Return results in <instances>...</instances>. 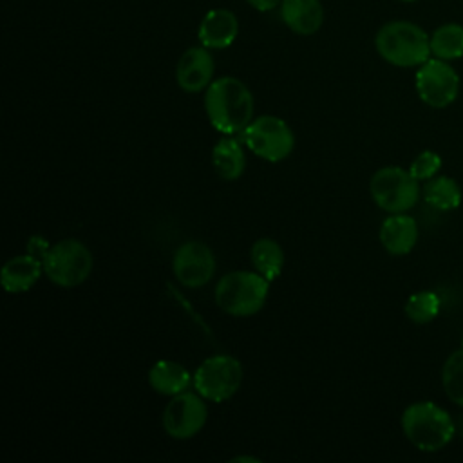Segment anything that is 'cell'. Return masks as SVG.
Returning a JSON list of instances; mask_svg holds the SVG:
<instances>
[{"label": "cell", "mask_w": 463, "mask_h": 463, "mask_svg": "<svg viewBox=\"0 0 463 463\" xmlns=\"http://www.w3.org/2000/svg\"><path fill=\"white\" fill-rule=\"evenodd\" d=\"M242 365L232 354L208 356L194 373L195 391L208 402L230 400L242 383Z\"/></svg>", "instance_id": "cell-7"}, {"label": "cell", "mask_w": 463, "mask_h": 463, "mask_svg": "<svg viewBox=\"0 0 463 463\" xmlns=\"http://www.w3.org/2000/svg\"><path fill=\"white\" fill-rule=\"evenodd\" d=\"M51 242L45 239V237H42V235H31L29 237V241H27V251L25 253H29V255H33V257H36V259H40L42 262H43V259L47 257V253H49V250H51Z\"/></svg>", "instance_id": "cell-25"}, {"label": "cell", "mask_w": 463, "mask_h": 463, "mask_svg": "<svg viewBox=\"0 0 463 463\" xmlns=\"http://www.w3.org/2000/svg\"><path fill=\"white\" fill-rule=\"evenodd\" d=\"M250 259H251L255 271H259L269 282L279 279V275L282 273L284 251L275 239H269V237L257 239L251 246Z\"/></svg>", "instance_id": "cell-19"}, {"label": "cell", "mask_w": 463, "mask_h": 463, "mask_svg": "<svg viewBox=\"0 0 463 463\" xmlns=\"http://www.w3.org/2000/svg\"><path fill=\"white\" fill-rule=\"evenodd\" d=\"M42 269H43V262L40 259L29 253L16 255L2 266V273H0L2 288L7 293H25L38 282Z\"/></svg>", "instance_id": "cell-16"}, {"label": "cell", "mask_w": 463, "mask_h": 463, "mask_svg": "<svg viewBox=\"0 0 463 463\" xmlns=\"http://www.w3.org/2000/svg\"><path fill=\"white\" fill-rule=\"evenodd\" d=\"M208 409L199 392H179L172 396L163 412L165 432L174 439L194 438L206 423Z\"/></svg>", "instance_id": "cell-10"}, {"label": "cell", "mask_w": 463, "mask_h": 463, "mask_svg": "<svg viewBox=\"0 0 463 463\" xmlns=\"http://www.w3.org/2000/svg\"><path fill=\"white\" fill-rule=\"evenodd\" d=\"M269 295V280L259 271L237 269L217 280L215 304L232 317H250L259 313Z\"/></svg>", "instance_id": "cell-4"}, {"label": "cell", "mask_w": 463, "mask_h": 463, "mask_svg": "<svg viewBox=\"0 0 463 463\" xmlns=\"http://www.w3.org/2000/svg\"><path fill=\"white\" fill-rule=\"evenodd\" d=\"M215 268L213 251L201 241H186L174 251L172 269L184 288L206 286L213 279Z\"/></svg>", "instance_id": "cell-11"}, {"label": "cell", "mask_w": 463, "mask_h": 463, "mask_svg": "<svg viewBox=\"0 0 463 463\" xmlns=\"http://www.w3.org/2000/svg\"><path fill=\"white\" fill-rule=\"evenodd\" d=\"M441 307V300L434 291H418L412 293L405 302V315L414 324L432 322Z\"/></svg>", "instance_id": "cell-23"}, {"label": "cell", "mask_w": 463, "mask_h": 463, "mask_svg": "<svg viewBox=\"0 0 463 463\" xmlns=\"http://www.w3.org/2000/svg\"><path fill=\"white\" fill-rule=\"evenodd\" d=\"M92 271V253L78 239H61L43 259V273L61 288L80 286Z\"/></svg>", "instance_id": "cell-6"}, {"label": "cell", "mask_w": 463, "mask_h": 463, "mask_svg": "<svg viewBox=\"0 0 463 463\" xmlns=\"http://www.w3.org/2000/svg\"><path fill=\"white\" fill-rule=\"evenodd\" d=\"M423 199L436 210H454L461 203V188L449 175H434L423 186Z\"/></svg>", "instance_id": "cell-20"}, {"label": "cell", "mask_w": 463, "mask_h": 463, "mask_svg": "<svg viewBox=\"0 0 463 463\" xmlns=\"http://www.w3.org/2000/svg\"><path fill=\"white\" fill-rule=\"evenodd\" d=\"M441 385L450 402L463 407V347L449 354L441 367Z\"/></svg>", "instance_id": "cell-22"}, {"label": "cell", "mask_w": 463, "mask_h": 463, "mask_svg": "<svg viewBox=\"0 0 463 463\" xmlns=\"http://www.w3.org/2000/svg\"><path fill=\"white\" fill-rule=\"evenodd\" d=\"M253 94L239 78L221 76L204 90L206 116L212 127L224 136L244 132L253 119Z\"/></svg>", "instance_id": "cell-1"}, {"label": "cell", "mask_w": 463, "mask_h": 463, "mask_svg": "<svg viewBox=\"0 0 463 463\" xmlns=\"http://www.w3.org/2000/svg\"><path fill=\"white\" fill-rule=\"evenodd\" d=\"M441 168V157L439 154L432 152V150H423L420 152L411 166H409V172L418 179V181H429L432 179Z\"/></svg>", "instance_id": "cell-24"}, {"label": "cell", "mask_w": 463, "mask_h": 463, "mask_svg": "<svg viewBox=\"0 0 463 463\" xmlns=\"http://www.w3.org/2000/svg\"><path fill=\"white\" fill-rule=\"evenodd\" d=\"M239 34V20L235 13L224 7L210 9L197 29V38L201 45L208 49H226L230 47Z\"/></svg>", "instance_id": "cell-13"}, {"label": "cell", "mask_w": 463, "mask_h": 463, "mask_svg": "<svg viewBox=\"0 0 463 463\" xmlns=\"http://www.w3.org/2000/svg\"><path fill=\"white\" fill-rule=\"evenodd\" d=\"M369 192L383 212L405 213L420 199V181L402 166H383L373 174Z\"/></svg>", "instance_id": "cell-5"}, {"label": "cell", "mask_w": 463, "mask_h": 463, "mask_svg": "<svg viewBox=\"0 0 463 463\" xmlns=\"http://www.w3.org/2000/svg\"><path fill=\"white\" fill-rule=\"evenodd\" d=\"M374 47L387 63L396 67H420L432 54L430 36L407 20L383 24L374 36Z\"/></svg>", "instance_id": "cell-2"}, {"label": "cell", "mask_w": 463, "mask_h": 463, "mask_svg": "<svg viewBox=\"0 0 463 463\" xmlns=\"http://www.w3.org/2000/svg\"><path fill=\"white\" fill-rule=\"evenodd\" d=\"M420 99L432 109H445L456 101L459 92V76L449 61L429 58L416 71L414 78Z\"/></svg>", "instance_id": "cell-9"}, {"label": "cell", "mask_w": 463, "mask_h": 463, "mask_svg": "<svg viewBox=\"0 0 463 463\" xmlns=\"http://www.w3.org/2000/svg\"><path fill=\"white\" fill-rule=\"evenodd\" d=\"M213 56L208 47L197 45L186 49L175 67L177 85L190 94H197L206 90V87L213 81Z\"/></svg>", "instance_id": "cell-12"}, {"label": "cell", "mask_w": 463, "mask_h": 463, "mask_svg": "<svg viewBox=\"0 0 463 463\" xmlns=\"http://www.w3.org/2000/svg\"><path fill=\"white\" fill-rule=\"evenodd\" d=\"M232 461H253V463H259L260 459L259 458H251V456H235V458H232Z\"/></svg>", "instance_id": "cell-27"}, {"label": "cell", "mask_w": 463, "mask_h": 463, "mask_svg": "<svg viewBox=\"0 0 463 463\" xmlns=\"http://www.w3.org/2000/svg\"><path fill=\"white\" fill-rule=\"evenodd\" d=\"M405 438L421 452H438L456 432L452 416L434 402H414L402 414Z\"/></svg>", "instance_id": "cell-3"}, {"label": "cell", "mask_w": 463, "mask_h": 463, "mask_svg": "<svg viewBox=\"0 0 463 463\" xmlns=\"http://www.w3.org/2000/svg\"><path fill=\"white\" fill-rule=\"evenodd\" d=\"M430 52L439 60H458L463 56V25L443 24L430 34Z\"/></svg>", "instance_id": "cell-21"}, {"label": "cell", "mask_w": 463, "mask_h": 463, "mask_svg": "<svg viewBox=\"0 0 463 463\" xmlns=\"http://www.w3.org/2000/svg\"><path fill=\"white\" fill-rule=\"evenodd\" d=\"M212 165L221 179H239L246 168V156L242 145L233 136L221 137L212 148Z\"/></svg>", "instance_id": "cell-18"}, {"label": "cell", "mask_w": 463, "mask_h": 463, "mask_svg": "<svg viewBox=\"0 0 463 463\" xmlns=\"http://www.w3.org/2000/svg\"><path fill=\"white\" fill-rule=\"evenodd\" d=\"M280 20L297 34H315L324 22V7L320 0H282Z\"/></svg>", "instance_id": "cell-15"}, {"label": "cell", "mask_w": 463, "mask_h": 463, "mask_svg": "<svg viewBox=\"0 0 463 463\" xmlns=\"http://www.w3.org/2000/svg\"><path fill=\"white\" fill-rule=\"evenodd\" d=\"M402 2H416V0H402Z\"/></svg>", "instance_id": "cell-28"}, {"label": "cell", "mask_w": 463, "mask_h": 463, "mask_svg": "<svg viewBox=\"0 0 463 463\" xmlns=\"http://www.w3.org/2000/svg\"><path fill=\"white\" fill-rule=\"evenodd\" d=\"M242 136L246 146L269 163L284 161L295 148V136L289 125L271 114L253 118Z\"/></svg>", "instance_id": "cell-8"}, {"label": "cell", "mask_w": 463, "mask_h": 463, "mask_svg": "<svg viewBox=\"0 0 463 463\" xmlns=\"http://www.w3.org/2000/svg\"><path fill=\"white\" fill-rule=\"evenodd\" d=\"M380 242L391 255H407L418 242V222L407 213H391L380 226Z\"/></svg>", "instance_id": "cell-14"}, {"label": "cell", "mask_w": 463, "mask_h": 463, "mask_svg": "<svg viewBox=\"0 0 463 463\" xmlns=\"http://www.w3.org/2000/svg\"><path fill=\"white\" fill-rule=\"evenodd\" d=\"M194 382V374L174 360H157L148 371V383L150 387L165 396H175L184 392L190 383Z\"/></svg>", "instance_id": "cell-17"}, {"label": "cell", "mask_w": 463, "mask_h": 463, "mask_svg": "<svg viewBox=\"0 0 463 463\" xmlns=\"http://www.w3.org/2000/svg\"><path fill=\"white\" fill-rule=\"evenodd\" d=\"M246 2L253 9H257L260 13H268V11L275 9V7H280V4H282V0H246Z\"/></svg>", "instance_id": "cell-26"}]
</instances>
